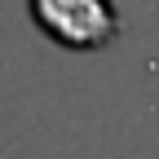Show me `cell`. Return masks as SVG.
<instances>
[{"label":"cell","instance_id":"6da1fadb","mask_svg":"<svg viewBox=\"0 0 159 159\" xmlns=\"http://www.w3.org/2000/svg\"><path fill=\"white\" fill-rule=\"evenodd\" d=\"M27 9L31 22L71 53H97L119 35L115 0H27Z\"/></svg>","mask_w":159,"mask_h":159}]
</instances>
